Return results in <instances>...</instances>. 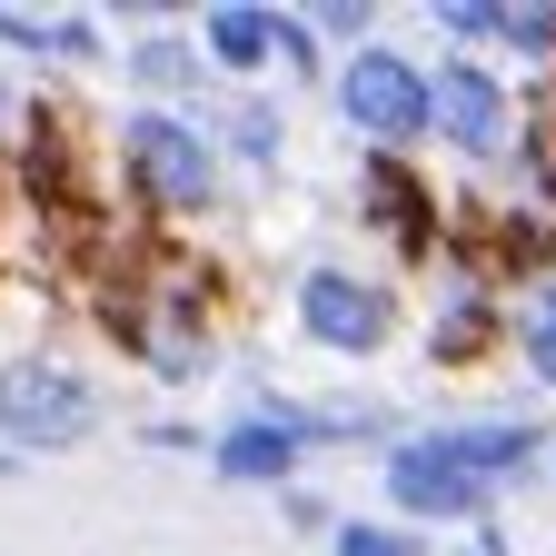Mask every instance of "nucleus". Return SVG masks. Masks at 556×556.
<instances>
[{"mask_svg": "<svg viewBox=\"0 0 556 556\" xmlns=\"http://www.w3.org/2000/svg\"><path fill=\"white\" fill-rule=\"evenodd\" d=\"M119 160H129V189L189 219V208L219 199V150H208V119H179V110H119Z\"/></svg>", "mask_w": 556, "mask_h": 556, "instance_id": "f03ea898", "label": "nucleus"}, {"mask_svg": "<svg viewBox=\"0 0 556 556\" xmlns=\"http://www.w3.org/2000/svg\"><path fill=\"white\" fill-rule=\"evenodd\" d=\"M328 90H338V119L368 139V150H417L428 139V70H417L407 50H378V40H358L338 70H328Z\"/></svg>", "mask_w": 556, "mask_h": 556, "instance_id": "7ed1b4c3", "label": "nucleus"}, {"mask_svg": "<svg viewBox=\"0 0 556 556\" xmlns=\"http://www.w3.org/2000/svg\"><path fill=\"white\" fill-rule=\"evenodd\" d=\"M457 40H497V11H486V0H447V11H438Z\"/></svg>", "mask_w": 556, "mask_h": 556, "instance_id": "6ab92c4d", "label": "nucleus"}, {"mask_svg": "<svg viewBox=\"0 0 556 556\" xmlns=\"http://www.w3.org/2000/svg\"><path fill=\"white\" fill-rule=\"evenodd\" d=\"M299 328L318 338V348H338V358H368V348H388V328H397V299H388V278H358L348 258H318V268H299Z\"/></svg>", "mask_w": 556, "mask_h": 556, "instance_id": "20e7f679", "label": "nucleus"}, {"mask_svg": "<svg viewBox=\"0 0 556 556\" xmlns=\"http://www.w3.org/2000/svg\"><path fill=\"white\" fill-rule=\"evenodd\" d=\"M278 139H289V129H278V110H268L258 90H239V100L219 110V129H208V150H229V160L268 169V160H278Z\"/></svg>", "mask_w": 556, "mask_h": 556, "instance_id": "4468645a", "label": "nucleus"}, {"mask_svg": "<svg viewBox=\"0 0 556 556\" xmlns=\"http://www.w3.org/2000/svg\"><path fill=\"white\" fill-rule=\"evenodd\" d=\"M299 428L289 417H278V397H258V407H239L229 428H208V467H219L229 486H278V497H289L299 486Z\"/></svg>", "mask_w": 556, "mask_h": 556, "instance_id": "1a4fd4ad", "label": "nucleus"}, {"mask_svg": "<svg viewBox=\"0 0 556 556\" xmlns=\"http://www.w3.org/2000/svg\"><path fill=\"white\" fill-rule=\"evenodd\" d=\"M428 129L447 139V150H467V160H497V139H507V80L486 60H438L428 70Z\"/></svg>", "mask_w": 556, "mask_h": 556, "instance_id": "0eeeda50", "label": "nucleus"}, {"mask_svg": "<svg viewBox=\"0 0 556 556\" xmlns=\"http://www.w3.org/2000/svg\"><path fill=\"white\" fill-rule=\"evenodd\" d=\"M21 179H30V199H40V208L100 219L90 150H80V119H70V100H30V150H21Z\"/></svg>", "mask_w": 556, "mask_h": 556, "instance_id": "6e6552de", "label": "nucleus"}, {"mask_svg": "<svg viewBox=\"0 0 556 556\" xmlns=\"http://www.w3.org/2000/svg\"><path fill=\"white\" fill-rule=\"evenodd\" d=\"M268 60H289V70H299V80H318V70H328V50H318V30H308V21H289V11H268Z\"/></svg>", "mask_w": 556, "mask_h": 556, "instance_id": "f3484780", "label": "nucleus"}, {"mask_svg": "<svg viewBox=\"0 0 556 556\" xmlns=\"http://www.w3.org/2000/svg\"><path fill=\"white\" fill-rule=\"evenodd\" d=\"M199 60L219 70H268V11H249V0H219V11H199Z\"/></svg>", "mask_w": 556, "mask_h": 556, "instance_id": "f8f14e48", "label": "nucleus"}, {"mask_svg": "<svg viewBox=\"0 0 556 556\" xmlns=\"http://www.w3.org/2000/svg\"><path fill=\"white\" fill-rule=\"evenodd\" d=\"M517 348H527V368H536V378L556 388V299H536V318L517 328Z\"/></svg>", "mask_w": 556, "mask_h": 556, "instance_id": "a211bd4d", "label": "nucleus"}, {"mask_svg": "<svg viewBox=\"0 0 556 556\" xmlns=\"http://www.w3.org/2000/svg\"><path fill=\"white\" fill-rule=\"evenodd\" d=\"M358 219H368L397 258H438V249H447L428 169H417V160H397V150H368V160H358Z\"/></svg>", "mask_w": 556, "mask_h": 556, "instance_id": "423d86ee", "label": "nucleus"}, {"mask_svg": "<svg viewBox=\"0 0 556 556\" xmlns=\"http://www.w3.org/2000/svg\"><path fill=\"white\" fill-rule=\"evenodd\" d=\"M328 556H428L417 527H388V517H338L328 527Z\"/></svg>", "mask_w": 556, "mask_h": 556, "instance_id": "dca6fc26", "label": "nucleus"}, {"mask_svg": "<svg viewBox=\"0 0 556 556\" xmlns=\"http://www.w3.org/2000/svg\"><path fill=\"white\" fill-rule=\"evenodd\" d=\"M0 477H11V457H0Z\"/></svg>", "mask_w": 556, "mask_h": 556, "instance_id": "5701e85b", "label": "nucleus"}, {"mask_svg": "<svg viewBox=\"0 0 556 556\" xmlns=\"http://www.w3.org/2000/svg\"><path fill=\"white\" fill-rule=\"evenodd\" d=\"M447 467H467V477H486V486H507L546 438H536V417H447V428H417Z\"/></svg>", "mask_w": 556, "mask_h": 556, "instance_id": "9d476101", "label": "nucleus"}, {"mask_svg": "<svg viewBox=\"0 0 556 556\" xmlns=\"http://www.w3.org/2000/svg\"><path fill=\"white\" fill-rule=\"evenodd\" d=\"M0 40L30 50V60H100V21H30V11H0Z\"/></svg>", "mask_w": 556, "mask_h": 556, "instance_id": "2eb2a0df", "label": "nucleus"}, {"mask_svg": "<svg viewBox=\"0 0 556 556\" xmlns=\"http://www.w3.org/2000/svg\"><path fill=\"white\" fill-rule=\"evenodd\" d=\"M119 80L139 90V110H169V100H199L208 90V60H199V40L189 30H139L129 50H119Z\"/></svg>", "mask_w": 556, "mask_h": 556, "instance_id": "9b49d317", "label": "nucleus"}, {"mask_svg": "<svg viewBox=\"0 0 556 556\" xmlns=\"http://www.w3.org/2000/svg\"><path fill=\"white\" fill-rule=\"evenodd\" d=\"M90 438H100V378H80L50 348L0 368V457H70Z\"/></svg>", "mask_w": 556, "mask_h": 556, "instance_id": "f257e3e1", "label": "nucleus"}, {"mask_svg": "<svg viewBox=\"0 0 556 556\" xmlns=\"http://www.w3.org/2000/svg\"><path fill=\"white\" fill-rule=\"evenodd\" d=\"M308 30H328V40H358L368 30V11H348V0H318V21Z\"/></svg>", "mask_w": 556, "mask_h": 556, "instance_id": "aec40b11", "label": "nucleus"}, {"mask_svg": "<svg viewBox=\"0 0 556 556\" xmlns=\"http://www.w3.org/2000/svg\"><path fill=\"white\" fill-rule=\"evenodd\" d=\"M0 129H11V80H0Z\"/></svg>", "mask_w": 556, "mask_h": 556, "instance_id": "4be33fe9", "label": "nucleus"}, {"mask_svg": "<svg viewBox=\"0 0 556 556\" xmlns=\"http://www.w3.org/2000/svg\"><path fill=\"white\" fill-rule=\"evenodd\" d=\"M486 348H497V299H486V289H457L438 308V328H428V358L438 368H467V358H486Z\"/></svg>", "mask_w": 556, "mask_h": 556, "instance_id": "ddd939ff", "label": "nucleus"}, {"mask_svg": "<svg viewBox=\"0 0 556 556\" xmlns=\"http://www.w3.org/2000/svg\"><path fill=\"white\" fill-rule=\"evenodd\" d=\"M467 556H507V536H497V527L477 517V527H467Z\"/></svg>", "mask_w": 556, "mask_h": 556, "instance_id": "412c9836", "label": "nucleus"}, {"mask_svg": "<svg viewBox=\"0 0 556 556\" xmlns=\"http://www.w3.org/2000/svg\"><path fill=\"white\" fill-rule=\"evenodd\" d=\"M378 486H388L397 527H477L486 507H497V486H486V477H467V467H447V457H438L428 438H417V428L388 447Z\"/></svg>", "mask_w": 556, "mask_h": 556, "instance_id": "39448f33", "label": "nucleus"}]
</instances>
